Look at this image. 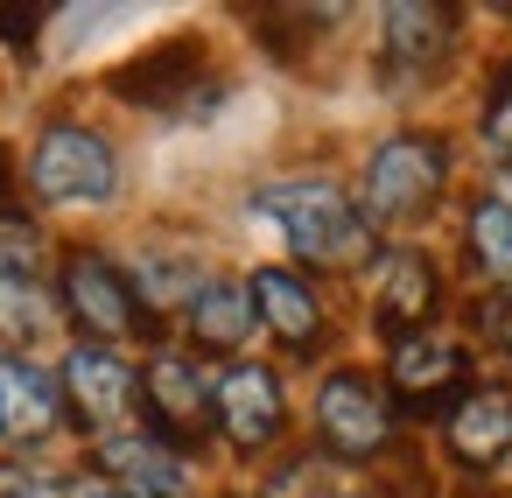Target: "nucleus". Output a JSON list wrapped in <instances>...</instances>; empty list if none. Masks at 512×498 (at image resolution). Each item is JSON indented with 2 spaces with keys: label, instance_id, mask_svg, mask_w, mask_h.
I'll return each mask as SVG.
<instances>
[{
  "label": "nucleus",
  "instance_id": "nucleus-5",
  "mask_svg": "<svg viewBox=\"0 0 512 498\" xmlns=\"http://www.w3.org/2000/svg\"><path fill=\"white\" fill-rule=\"evenodd\" d=\"M393 393H400L407 414H442V407H456V400L470 393V358H463V344H449V337H435V330L400 337V344H393Z\"/></svg>",
  "mask_w": 512,
  "mask_h": 498
},
{
  "label": "nucleus",
  "instance_id": "nucleus-7",
  "mask_svg": "<svg viewBox=\"0 0 512 498\" xmlns=\"http://www.w3.org/2000/svg\"><path fill=\"white\" fill-rule=\"evenodd\" d=\"M64 309L92 337H106V344H120V337L141 330V309H134L127 274L113 260H99V253H64Z\"/></svg>",
  "mask_w": 512,
  "mask_h": 498
},
{
  "label": "nucleus",
  "instance_id": "nucleus-2",
  "mask_svg": "<svg viewBox=\"0 0 512 498\" xmlns=\"http://www.w3.org/2000/svg\"><path fill=\"white\" fill-rule=\"evenodd\" d=\"M449 148L435 134H393L365 162V225H407L442 197Z\"/></svg>",
  "mask_w": 512,
  "mask_h": 498
},
{
  "label": "nucleus",
  "instance_id": "nucleus-18",
  "mask_svg": "<svg viewBox=\"0 0 512 498\" xmlns=\"http://www.w3.org/2000/svg\"><path fill=\"white\" fill-rule=\"evenodd\" d=\"M470 253H477V267L498 288H512V204L505 197H477L470 204Z\"/></svg>",
  "mask_w": 512,
  "mask_h": 498
},
{
  "label": "nucleus",
  "instance_id": "nucleus-20",
  "mask_svg": "<svg viewBox=\"0 0 512 498\" xmlns=\"http://www.w3.org/2000/svg\"><path fill=\"white\" fill-rule=\"evenodd\" d=\"M57 323V302L43 281H0V337H43Z\"/></svg>",
  "mask_w": 512,
  "mask_h": 498
},
{
  "label": "nucleus",
  "instance_id": "nucleus-24",
  "mask_svg": "<svg viewBox=\"0 0 512 498\" xmlns=\"http://www.w3.org/2000/svg\"><path fill=\"white\" fill-rule=\"evenodd\" d=\"M43 22H50V8H0V43L29 50V43L43 36Z\"/></svg>",
  "mask_w": 512,
  "mask_h": 498
},
{
  "label": "nucleus",
  "instance_id": "nucleus-10",
  "mask_svg": "<svg viewBox=\"0 0 512 498\" xmlns=\"http://www.w3.org/2000/svg\"><path fill=\"white\" fill-rule=\"evenodd\" d=\"M379 29H386V71H393V78H428V71L449 57L456 8H435V0H400V8L379 15Z\"/></svg>",
  "mask_w": 512,
  "mask_h": 498
},
{
  "label": "nucleus",
  "instance_id": "nucleus-13",
  "mask_svg": "<svg viewBox=\"0 0 512 498\" xmlns=\"http://www.w3.org/2000/svg\"><path fill=\"white\" fill-rule=\"evenodd\" d=\"M64 414V386L36 358H0V435L8 442H43Z\"/></svg>",
  "mask_w": 512,
  "mask_h": 498
},
{
  "label": "nucleus",
  "instance_id": "nucleus-16",
  "mask_svg": "<svg viewBox=\"0 0 512 498\" xmlns=\"http://www.w3.org/2000/svg\"><path fill=\"white\" fill-rule=\"evenodd\" d=\"M246 295H253V309L267 316V330H274L288 351H309V344L323 337V309H316L309 281H295L288 267H260Z\"/></svg>",
  "mask_w": 512,
  "mask_h": 498
},
{
  "label": "nucleus",
  "instance_id": "nucleus-11",
  "mask_svg": "<svg viewBox=\"0 0 512 498\" xmlns=\"http://www.w3.org/2000/svg\"><path fill=\"white\" fill-rule=\"evenodd\" d=\"M99 470L120 491H141V498H190V463L169 442H155V435H106L99 442Z\"/></svg>",
  "mask_w": 512,
  "mask_h": 498
},
{
  "label": "nucleus",
  "instance_id": "nucleus-17",
  "mask_svg": "<svg viewBox=\"0 0 512 498\" xmlns=\"http://www.w3.org/2000/svg\"><path fill=\"white\" fill-rule=\"evenodd\" d=\"M190 330H197V344H211V351L246 344V337H253V295L232 288V281H204V288L190 295Z\"/></svg>",
  "mask_w": 512,
  "mask_h": 498
},
{
  "label": "nucleus",
  "instance_id": "nucleus-27",
  "mask_svg": "<svg viewBox=\"0 0 512 498\" xmlns=\"http://www.w3.org/2000/svg\"><path fill=\"white\" fill-rule=\"evenodd\" d=\"M78 498H141V491H120V484H85Z\"/></svg>",
  "mask_w": 512,
  "mask_h": 498
},
{
  "label": "nucleus",
  "instance_id": "nucleus-25",
  "mask_svg": "<svg viewBox=\"0 0 512 498\" xmlns=\"http://www.w3.org/2000/svg\"><path fill=\"white\" fill-rule=\"evenodd\" d=\"M0 498H64V491H57L50 477H22V470H15V477H0Z\"/></svg>",
  "mask_w": 512,
  "mask_h": 498
},
{
  "label": "nucleus",
  "instance_id": "nucleus-19",
  "mask_svg": "<svg viewBox=\"0 0 512 498\" xmlns=\"http://www.w3.org/2000/svg\"><path fill=\"white\" fill-rule=\"evenodd\" d=\"M127 288H134V309H169V302H183V309H190V295H197L204 281H197V267H190V260L155 253V260H141V267L127 274Z\"/></svg>",
  "mask_w": 512,
  "mask_h": 498
},
{
  "label": "nucleus",
  "instance_id": "nucleus-14",
  "mask_svg": "<svg viewBox=\"0 0 512 498\" xmlns=\"http://www.w3.org/2000/svg\"><path fill=\"white\" fill-rule=\"evenodd\" d=\"M428 309H435V260L414 253V246L386 253V260H379V302H372L379 330L400 344V337H414V330L428 323Z\"/></svg>",
  "mask_w": 512,
  "mask_h": 498
},
{
  "label": "nucleus",
  "instance_id": "nucleus-12",
  "mask_svg": "<svg viewBox=\"0 0 512 498\" xmlns=\"http://www.w3.org/2000/svg\"><path fill=\"white\" fill-rule=\"evenodd\" d=\"M64 400L85 414V421H120L127 407H134V372H127V358L120 351H106V344H78L71 358H64Z\"/></svg>",
  "mask_w": 512,
  "mask_h": 498
},
{
  "label": "nucleus",
  "instance_id": "nucleus-1",
  "mask_svg": "<svg viewBox=\"0 0 512 498\" xmlns=\"http://www.w3.org/2000/svg\"><path fill=\"white\" fill-rule=\"evenodd\" d=\"M253 218H267L302 260H330V267H358L372 253L365 218L351 211V197L337 183H267L253 197Z\"/></svg>",
  "mask_w": 512,
  "mask_h": 498
},
{
  "label": "nucleus",
  "instance_id": "nucleus-23",
  "mask_svg": "<svg viewBox=\"0 0 512 498\" xmlns=\"http://www.w3.org/2000/svg\"><path fill=\"white\" fill-rule=\"evenodd\" d=\"M484 134H491L498 148H512V64H498V78H491V99H484Z\"/></svg>",
  "mask_w": 512,
  "mask_h": 498
},
{
  "label": "nucleus",
  "instance_id": "nucleus-8",
  "mask_svg": "<svg viewBox=\"0 0 512 498\" xmlns=\"http://www.w3.org/2000/svg\"><path fill=\"white\" fill-rule=\"evenodd\" d=\"M211 414L239 449H267L288 421V400H281V379L267 365H232L225 379H211Z\"/></svg>",
  "mask_w": 512,
  "mask_h": 498
},
{
  "label": "nucleus",
  "instance_id": "nucleus-6",
  "mask_svg": "<svg viewBox=\"0 0 512 498\" xmlns=\"http://www.w3.org/2000/svg\"><path fill=\"white\" fill-rule=\"evenodd\" d=\"M141 407H148V421H155V442H197L218 414H211V379L197 372V358H183V351H162L155 365H148V379H141Z\"/></svg>",
  "mask_w": 512,
  "mask_h": 498
},
{
  "label": "nucleus",
  "instance_id": "nucleus-4",
  "mask_svg": "<svg viewBox=\"0 0 512 498\" xmlns=\"http://www.w3.org/2000/svg\"><path fill=\"white\" fill-rule=\"evenodd\" d=\"M316 435H323L330 456L365 463V456H379L386 435H393V400L379 393V379H365V372L344 365V372H330L323 393H316Z\"/></svg>",
  "mask_w": 512,
  "mask_h": 498
},
{
  "label": "nucleus",
  "instance_id": "nucleus-9",
  "mask_svg": "<svg viewBox=\"0 0 512 498\" xmlns=\"http://www.w3.org/2000/svg\"><path fill=\"white\" fill-rule=\"evenodd\" d=\"M204 78V43H162V50H148V57H134V64H120L106 85L127 99V106H148V113H176L183 99H190V85Z\"/></svg>",
  "mask_w": 512,
  "mask_h": 498
},
{
  "label": "nucleus",
  "instance_id": "nucleus-21",
  "mask_svg": "<svg viewBox=\"0 0 512 498\" xmlns=\"http://www.w3.org/2000/svg\"><path fill=\"white\" fill-rule=\"evenodd\" d=\"M43 232L29 218H0V281H43Z\"/></svg>",
  "mask_w": 512,
  "mask_h": 498
},
{
  "label": "nucleus",
  "instance_id": "nucleus-3",
  "mask_svg": "<svg viewBox=\"0 0 512 498\" xmlns=\"http://www.w3.org/2000/svg\"><path fill=\"white\" fill-rule=\"evenodd\" d=\"M29 183H36L43 204H106V197L120 190V162H113L106 134L57 120V127H43L36 148H29Z\"/></svg>",
  "mask_w": 512,
  "mask_h": 498
},
{
  "label": "nucleus",
  "instance_id": "nucleus-15",
  "mask_svg": "<svg viewBox=\"0 0 512 498\" xmlns=\"http://www.w3.org/2000/svg\"><path fill=\"white\" fill-rule=\"evenodd\" d=\"M505 449H512V393H477L470 386L449 407V456L470 463V470H491V463H505Z\"/></svg>",
  "mask_w": 512,
  "mask_h": 498
},
{
  "label": "nucleus",
  "instance_id": "nucleus-26",
  "mask_svg": "<svg viewBox=\"0 0 512 498\" xmlns=\"http://www.w3.org/2000/svg\"><path fill=\"white\" fill-rule=\"evenodd\" d=\"M0 218H22V204H15V155L0 148Z\"/></svg>",
  "mask_w": 512,
  "mask_h": 498
},
{
  "label": "nucleus",
  "instance_id": "nucleus-22",
  "mask_svg": "<svg viewBox=\"0 0 512 498\" xmlns=\"http://www.w3.org/2000/svg\"><path fill=\"white\" fill-rule=\"evenodd\" d=\"M470 330H477L491 351H505V358H512V288L477 295V302H470Z\"/></svg>",
  "mask_w": 512,
  "mask_h": 498
}]
</instances>
